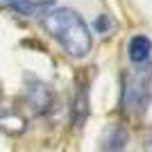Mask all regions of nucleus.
I'll return each mask as SVG.
<instances>
[{
    "label": "nucleus",
    "mask_w": 152,
    "mask_h": 152,
    "mask_svg": "<svg viewBox=\"0 0 152 152\" xmlns=\"http://www.w3.org/2000/svg\"><path fill=\"white\" fill-rule=\"evenodd\" d=\"M41 25L61 50L73 59H84L93 48V34L84 18L70 7H50L41 16Z\"/></svg>",
    "instance_id": "obj_1"
},
{
    "label": "nucleus",
    "mask_w": 152,
    "mask_h": 152,
    "mask_svg": "<svg viewBox=\"0 0 152 152\" xmlns=\"http://www.w3.org/2000/svg\"><path fill=\"white\" fill-rule=\"evenodd\" d=\"M150 102V75L139 70L136 75L125 77L123 82V109L129 114H141Z\"/></svg>",
    "instance_id": "obj_2"
},
{
    "label": "nucleus",
    "mask_w": 152,
    "mask_h": 152,
    "mask_svg": "<svg viewBox=\"0 0 152 152\" xmlns=\"http://www.w3.org/2000/svg\"><path fill=\"white\" fill-rule=\"evenodd\" d=\"M25 100L34 114H45L52 104V93L41 80L27 77L25 80Z\"/></svg>",
    "instance_id": "obj_3"
},
{
    "label": "nucleus",
    "mask_w": 152,
    "mask_h": 152,
    "mask_svg": "<svg viewBox=\"0 0 152 152\" xmlns=\"http://www.w3.org/2000/svg\"><path fill=\"white\" fill-rule=\"evenodd\" d=\"M86 118H89V93H86V84L80 82L70 100V125L80 129L86 123Z\"/></svg>",
    "instance_id": "obj_4"
},
{
    "label": "nucleus",
    "mask_w": 152,
    "mask_h": 152,
    "mask_svg": "<svg viewBox=\"0 0 152 152\" xmlns=\"http://www.w3.org/2000/svg\"><path fill=\"white\" fill-rule=\"evenodd\" d=\"M0 129L7 134H20L25 129V118L16 107L0 102Z\"/></svg>",
    "instance_id": "obj_5"
},
{
    "label": "nucleus",
    "mask_w": 152,
    "mask_h": 152,
    "mask_svg": "<svg viewBox=\"0 0 152 152\" xmlns=\"http://www.w3.org/2000/svg\"><path fill=\"white\" fill-rule=\"evenodd\" d=\"M150 50H152V41L145 37V34H136V37H132L129 43H127V55H129V59H132L134 64L148 61Z\"/></svg>",
    "instance_id": "obj_6"
},
{
    "label": "nucleus",
    "mask_w": 152,
    "mask_h": 152,
    "mask_svg": "<svg viewBox=\"0 0 152 152\" xmlns=\"http://www.w3.org/2000/svg\"><path fill=\"white\" fill-rule=\"evenodd\" d=\"M127 129L121 125H114L111 129L107 132V136H104V141H102V150L104 152H123L127 145Z\"/></svg>",
    "instance_id": "obj_7"
},
{
    "label": "nucleus",
    "mask_w": 152,
    "mask_h": 152,
    "mask_svg": "<svg viewBox=\"0 0 152 152\" xmlns=\"http://www.w3.org/2000/svg\"><path fill=\"white\" fill-rule=\"evenodd\" d=\"M95 30L102 32V34H109V32L116 30V23L111 20V16L102 14V16H98V18H95Z\"/></svg>",
    "instance_id": "obj_8"
},
{
    "label": "nucleus",
    "mask_w": 152,
    "mask_h": 152,
    "mask_svg": "<svg viewBox=\"0 0 152 152\" xmlns=\"http://www.w3.org/2000/svg\"><path fill=\"white\" fill-rule=\"evenodd\" d=\"M143 152H152V136L145 139V143H143Z\"/></svg>",
    "instance_id": "obj_9"
}]
</instances>
